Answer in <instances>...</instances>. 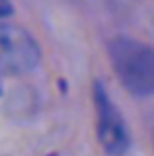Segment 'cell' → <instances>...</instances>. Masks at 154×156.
<instances>
[{
	"label": "cell",
	"instance_id": "obj_1",
	"mask_svg": "<svg viewBox=\"0 0 154 156\" xmlns=\"http://www.w3.org/2000/svg\"><path fill=\"white\" fill-rule=\"evenodd\" d=\"M109 58L119 82L135 96H150L154 90V55L142 41L115 37L109 41Z\"/></svg>",
	"mask_w": 154,
	"mask_h": 156
},
{
	"label": "cell",
	"instance_id": "obj_2",
	"mask_svg": "<svg viewBox=\"0 0 154 156\" xmlns=\"http://www.w3.org/2000/svg\"><path fill=\"white\" fill-rule=\"evenodd\" d=\"M41 51L27 29L0 22V76H18L39 65Z\"/></svg>",
	"mask_w": 154,
	"mask_h": 156
},
{
	"label": "cell",
	"instance_id": "obj_3",
	"mask_svg": "<svg viewBox=\"0 0 154 156\" xmlns=\"http://www.w3.org/2000/svg\"><path fill=\"white\" fill-rule=\"evenodd\" d=\"M94 105L98 117V139L103 150L113 156H121L129 148V131L123 115L119 113L117 105L111 101L109 94L105 92L102 82L94 86Z\"/></svg>",
	"mask_w": 154,
	"mask_h": 156
}]
</instances>
